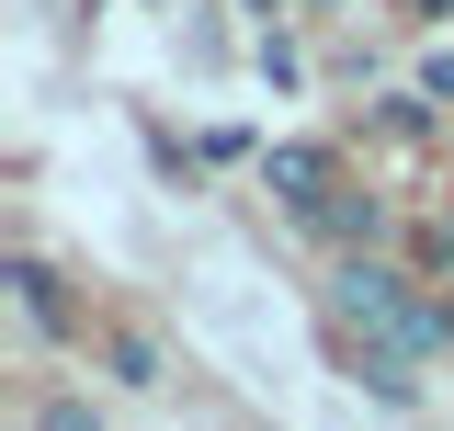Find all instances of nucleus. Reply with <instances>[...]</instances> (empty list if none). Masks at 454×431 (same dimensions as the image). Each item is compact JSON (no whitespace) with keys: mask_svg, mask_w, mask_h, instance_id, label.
<instances>
[{"mask_svg":"<svg viewBox=\"0 0 454 431\" xmlns=\"http://www.w3.org/2000/svg\"><path fill=\"white\" fill-rule=\"evenodd\" d=\"M340 318L375 329V341H387V364H420V352L443 341V318H432V307H409V284L375 272V262H340Z\"/></svg>","mask_w":454,"mask_h":431,"instance_id":"obj_1","label":"nucleus"},{"mask_svg":"<svg viewBox=\"0 0 454 431\" xmlns=\"http://www.w3.org/2000/svg\"><path fill=\"white\" fill-rule=\"evenodd\" d=\"M273 193L307 227H330V205H340V170H330V148H273Z\"/></svg>","mask_w":454,"mask_h":431,"instance_id":"obj_2","label":"nucleus"},{"mask_svg":"<svg viewBox=\"0 0 454 431\" xmlns=\"http://www.w3.org/2000/svg\"><path fill=\"white\" fill-rule=\"evenodd\" d=\"M12 307H23L35 329H68V295H57V272H46V262H12Z\"/></svg>","mask_w":454,"mask_h":431,"instance_id":"obj_3","label":"nucleus"},{"mask_svg":"<svg viewBox=\"0 0 454 431\" xmlns=\"http://www.w3.org/2000/svg\"><path fill=\"white\" fill-rule=\"evenodd\" d=\"M35 431H103V420H91L80 397H46V420H35Z\"/></svg>","mask_w":454,"mask_h":431,"instance_id":"obj_4","label":"nucleus"},{"mask_svg":"<svg viewBox=\"0 0 454 431\" xmlns=\"http://www.w3.org/2000/svg\"><path fill=\"white\" fill-rule=\"evenodd\" d=\"M420 91H432V103H454V57H432V80H420Z\"/></svg>","mask_w":454,"mask_h":431,"instance_id":"obj_5","label":"nucleus"}]
</instances>
